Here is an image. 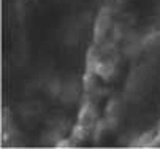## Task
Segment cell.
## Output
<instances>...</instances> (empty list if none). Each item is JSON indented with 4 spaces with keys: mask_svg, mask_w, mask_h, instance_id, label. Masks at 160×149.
Returning <instances> with one entry per match:
<instances>
[]
</instances>
